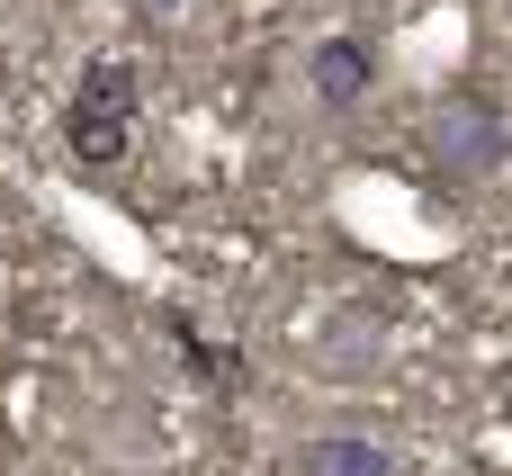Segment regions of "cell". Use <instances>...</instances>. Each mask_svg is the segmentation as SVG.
I'll list each match as a JSON object with an SVG mask.
<instances>
[{
	"label": "cell",
	"mask_w": 512,
	"mask_h": 476,
	"mask_svg": "<svg viewBox=\"0 0 512 476\" xmlns=\"http://www.w3.org/2000/svg\"><path fill=\"white\" fill-rule=\"evenodd\" d=\"M504 162H512L504 99H495L486 81H450V90L423 108V171H432L450 198H468V189H486Z\"/></svg>",
	"instance_id": "obj_1"
},
{
	"label": "cell",
	"mask_w": 512,
	"mask_h": 476,
	"mask_svg": "<svg viewBox=\"0 0 512 476\" xmlns=\"http://www.w3.org/2000/svg\"><path fill=\"white\" fill-rule=\"evenodd\" d=\"M297 476H396V459L369 432H324V441L297 450Z\"/></svg>",
	"instance_id": "obj_5"
},
{
	"label": "cell",
	"mask_w": 512,
	"mask_h": 476,
	"mask_svg": "<svg viewBox=\"0 0 512 476\" xmlns=\"http://www.w3.org/2000/svg\"><path fill=\"white\" fill-rule=\"evenodd\" d=\"M306 81H315V99H324L333 117H351V108L378 90V45H369L360 27H333V36H315V54H306Z\"/></svg>",
	"instance_id": "obj_3"
},
{
	"label": "cell",
	"mask_w": 512,
	"mask_h": 476,
	"mask_svg": "<svg viewBox=\"0 0 512 476\" xmlns=\"http://www.w3.org/2000/svg\"><path fill=\"white\" fill-rule=\"evenodd\" d=\"M135 63L126 54H90L81 72H72V99H63V153L81 162V171H117L126 162V144H135Z\"/></svg>",
	"instance_id": "obj_2"
},
{
	"label": "cell",
	"mask_w": 512,
	"mask_h": 476,
	"mask_svg": "<svg viewBox=\"0 0 512 476\" xmlns=\"http://www.w3.org/2000/svg\"><path fill=\"white\" fill-rule=\"evenodd\" d=\"M135 9H144V18H180L189 0H135Z\"/></svg>",
	"instance_id": "obj_6"
},
{
	"label": "cell",
	"mask_w": 512,
	"mask_h": 476,
	"mask_svg": "<svg viewBox=\"0 0 512 476\" xmlns=\"http://www.w3.org/2000/svg\"><path fill=\"white\" fill-rule=\"evenodd\" d=\"M378 315L369 306H342V315H324V342H315V360L324 369H342V378H360V369H378Z\"/></svg>",
	"instance_id": "obj_4"
}]
</instances>
